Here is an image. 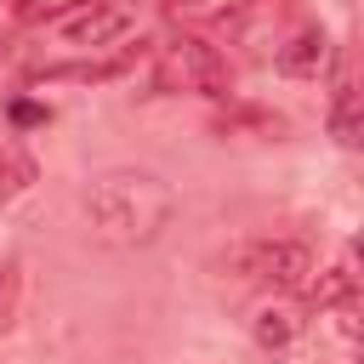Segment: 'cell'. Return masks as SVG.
Returning <instances> with one entry per match:
<instances>
[{"instance_id":"1","label":"cell","mask_w":364,"mask_h":364,"mask_svg":"<svg viewBox=\"0 0 364 364\" xmlns=\"http://www.w3.org/2000/svg\"><path fill=\"white\" fill-rule=\"evenodd\" d=\"M80 216H85L91 239L131 250V245H154V239L171 228V216H176V193H171L165 176L119 165V171L91 176V188L80 193Z\"/></svg>"},{"instance_id":"2","label":"cell","mask_w":364,"mask_h":364,"mask_svg":"<svg viewBox=\"0 0 364 364\" xmlns=\"http://www.w3.org/2000/svg\"><path fill=\"white\" fill-rule=\"evenodd\" d=\"M159 85L165 91H199V97H228V57L199 40V34H176L159 51Z\"/></svg>"},{"instance_id":"3","label":"cell","mask_w":364,"mask_h":364,"mask_svg":"<svg viewBox=\"0 0 364 364\" xmlns=\"http://www.w3.org/2000/svg\"><path fill=\"white\" fill-rule=\"evenodd\" d=\"M233 267L245 279H262V284L284 290V296L307 290V279L318 273V262H313V250L301 239H250V245L233 250Z\"/></svg>"},{"instance_id":"4","label":"cell","mask_w":364,"mask_h":364,"mask_svg":"<svg viewBox=\"0 0 364 364\" xmlns=\"http://www.w3.org/2000/svg\"><path fill=\"white\" fill-rule=\"evenodd\" d=\"M51 28L68 40V46H114L125 28H131V6L125 0H74L51 17Z\"/></svg>"},{"instance_id":"5","label":"cell","mask_w":364,"mask_h":364,"mask_svg":"<svg viewBox=\"0 0 364 364\" xmlns=\"http://www.w3.org/2000/svg\"><path fill=\"white\" fill-rule=\"evenodd\" d=\"M273 63H279L284 74H296V80H313V74L330 63V40H324V28H301V34H290V40L273 51Z\"/></svg>"},{"instance_id":"6","label":"cell","mask_w":364,"mask_h":364,"mask_svg":"<svg viewBox=\"0 0 364 364\" xmlns=\"http://www.w3.org/2000/svg\"><path fill=\"white\" fill-rule=\"evenodd\" d=\"M250 336H256V347H262V353H284V347L301 336V313H296L290 301H267V307H256Z\"/></svg>"},{"instance_id":"7","label":"cell","mask_w":364,"mask_h":364,"mask_svg":"<svg viewBox=\"0 0 364 364\" xmlns=\"http://www.w3.org/2000/svg\"><path fill=\"white\" fill-rule=\"evenodd\" d=\"M330 136H336L341 148L358 142V91H353V80L336 85V102H330Z\"/></svg>"},{"instance_id":"8","label":"cell","mask_w":364,"mask_h":364,"mask_svg":"<svg viewBox=\"0 0 364 364\" xmlns=\"http://www.w3.org/2000/svg\"><path fill=\"white\" fill-rule=\"evenodd\" d=\"M353 290H358V279H353L347 262L330 267V273H313V279H307V296H313L318 307H341V301H353Z\"/></svg>"},{"instance_id":"9","label":"cell","mask_w":364,"mask_h":364,"mask_svg":"<svg viewBox=\"0 0 364 364\" xmlns=\"http://www.w3.org/2000/svg\"><path fill=\"white\" fill-rule=\"evenodd\" d=\"M17 301H23V267H17V262H0V336L11 330Z\"/></svg>"},{"instance_id":"10","label":"cell","mask_w":364,"mask_h":364,"mask_svg":"<svg viewBox=\"0 0 364 364\" xmlns=\"http://www.w3.org/2000/svg\"><path fill=\"white\" fill-rule=\"evenodd\" d=\"M17 17H28V6L23 0H0V28H11Z\"/></svg>"},{"instance_id":"11","label":"cell","mask_w":364,"mask_h":364,"mask_svg":"<svg viewBox=\"0 0 364 364\" xmlns=\"http://www.w3.org/2000/svg\"><path fill=\"white\" fill-rule=\"evenodd\" d=\"M171 6H176V11H205L210 0H171Z\"/></svg>"}]
</instances>
